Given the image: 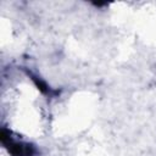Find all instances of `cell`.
Here are the masks:
<instances>
[{
	"instance_id": "obj_1",
	"label": "cell",
	"mask_w": 156,
	"mask_h": 156,
	"mask_svg": "<svg viewBox=\"0 0 156 156\" xmlns=\"http://www.w3.org/2000/svg\"><path fill=\"white\" fill-rule=\"evenodd\" d=\"M1 143L11 156H35L37 150L32 144L13 139L5 129L1 130Z\"/></svg>"
}]
</instances>
